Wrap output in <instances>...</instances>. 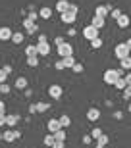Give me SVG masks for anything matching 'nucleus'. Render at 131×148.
Masks as SVG:
<instances>
[{
  "label": "nucleus",
  "instance_id": "obj_18",
  "mask_svg": "<svg viewBox=\"0 0 131 148\" xmlns=\"http://www.w3.org/2000/svg\"><path fill=\"white\" fill-rule=\"evenodd\" d=\"M21 119L17 114H10V115H6V125H10V127H16L17 125V121Z\"/></svg>",
  "mask_w": 131,
  "mask_h": 148
},
{
  "label": "nucleus",
  "instance_id": "obj_6",
  "mask_svg": "<svg viewBox=\"0 0 131 148\" xmlns=\"http://www.w3.org/2000/svg\"><path fill=\"white\" fill-rule=\"evenodd\" d=\"M62 94H64V88H62L60 85H50V87H48V96H50V98L60 100Z\"/></svg>",
  "mask_w": 131,
  "mask_h": 148
},
{
  "label": "nucleus",
  "instance_id": "obj_24",
  "mask_svg": "<svg viewBox=\"0 0 131 148\" xmlns=\"http://www.w3.org/2000/svg\"><path fill=\"white\" fill-rule=\"evenodd\" d=\"M23 38H25V35H23L21 31H17V33H14V37H12V42L14 44H21Z\"/></svg>",
  "mask_w": 131,
  "mask_h": 148
},
{
  "label": "nucleus",
  "instance_id": "obj_54",
  "mask_svg": "<svg viewBox=\"0 0 131 148\" xmlns=\"http://www.w3.org/2000/svg\"><path fill=\"white\" fill-rule=\"evenodd\" d=\"M0 67H2V64H0Z\"/></svg>",
  "mask_w": 131,
  "mask_h": 148
},
{
  "label": "nucleus",
  "instance_id": "obj_47",
  "mask_svg": "<svg viewBox=\"0 0 131 148\" xmlns=\"http://www.w3.org/2000/svg\"><path fill=\"white\" fill-rule=\"evenodd\" d=\"M62 42H66L64 37H56V38H54V44H56V46H58V44H62Z\"/></svg>",
  "mask_w": 131,
  "mask_h": 148
},
{
  "label": "nucleus",
  "instance_id": "obj_42",
  "mask_svg": "<svg viewBox=\"0 0 131 148\" xmlns=\"http://www.w3.org/2000/svg\"><path fill=\"white\" fill-rule=\"evenodd\" d=\"M54 67H56V69H66V66H64V60H58V62L54 64Z\"/></svg>",
  "mask_w": 131,
  "mask_h": 148
},
{
  "label": "nucleus",
  "instance_id": "obj_10",
  "mask_svg": "<svg viewBox=\"0 0 131 148\" xmlns=\"http://www.w3.org/2000/svg\"><path fill=\"white\" fill-rule=\"evenodd\" d=\"M110 12H112V8H110V6H106V4H100V6H97V8H94V14H97V16H100V17H108Z\"/></svg>",
  "mask_w": 131,
  "mask_h": 148
},
{
  "label": "nucleus",
  "instance_id": "obj_41",
  "mask_svg": "<svg viewBox=\"0 0 131 148\" xmlns=\"http://www.w3.org/2000/svg\"><path fill=\"white\" fill-rule=\"evenodd\" d=\"M70 12H73V14H79V6L77 4H70V8H68Z\"/></svg>",
  "mask_w": 131,
  "mask_h": 148
},
{
  "label": "nucleus",
  "instance_id": "obj_28",
  "mask_svg": "<svg viewBox=\"0 0 131 148\" xmlns=\"http://www.w3.org/2000/svg\"><path fill=\"white\" fill-rule=\"evenodd\" d=\"M58 119H60V123H62V127H64V129H66V127H70L71 125V119H70V115H60V117H58Z\"/></svg>",
  "mask_w": 131,
  "mask_h": 148
},
{
  "label": "nucleus",
  "instance_id": "obj_30",
  "mask_svg": "<svg viewBox=\"0 0 131 148\" xmlns=\"http://www.w3.org/2000/svg\"><path fill=\"white\" fill-rule=\"evenodd\" d=\"M116 88H120V90H123V88L127 87V83H125V77H120L118 81H116V85H114Z\"/></svg>",
  "mask_w": 131,
  "mask_h": 148
},
{
  "label": "nucleus",
  "instance_id": "obj_2",
  "mask_svg": "<svg viewBox=\"0 0 131 148\" xmlns=\"http://www.w3.org/2000/svg\"><path fill=\"white\" fill-rule=\"evenodd\" d=\"M129 54H131V50H129V46H127L125 42L116 44V48H114V56L118 58V60H123V58H127Z\"/></svg>",
  "mask_w": 131,
  "mask_h": 148
},
{
  "label": "nucleus",
  "instance_id": "obj_23",
  "mask_svg": "<svg viewBox=\"0 0 131 148\" xmlns=\"http://www.w3.org/2000/svg\"><path fill=\"white\" fill-rule=\"evenodd\" d=\"M43 143H44V146H46V148H52V144L56 143L54 135H52V133H48V135H46V137H44V140H43Z\"/></svg>",
  "mask_w": 131,
  "mask_h": 148
},
{
  "label": "nucleus",
  "instance_id": "obj_4",
  "mask_svg": "<svg viewBox=\"0 0 131 148\" xmlns=\"http://www.w3.org/2000/svg\"><path fill=\"white\" fill-rule=\"evenodd\" d=\"M98 31H100V29H97L93 23H91L87 27H83V37L87 38V40H94V38H98Z\"/></svg>",
  "mask_w": 131,
  "mask_h": 148
},
{
  "label": "nucleus",
  "instance_id": "obj_3",
  "mask_svg": "<svg viewBox=\"0 0 131 148\" xmlns=\"http://www.w3.org/2000/svg\"><path fill=\"white\" fill-rule=\"evenodd\" d=\"M56 50H58V56L60 58H68V56H73V46H71L70 42H62L56 46Z\"/></svg>",
  "mask_w": 131,
  "mask_h": 148
},
{
  "label": "nucleus",
  "instance_id": "obj_29",
  "mask_svg": "<svg viewBox=\"0 0 131 148\" xmlns=\"http://www.w3.org/2000/svg\"><path fill=\"white\" fill-rule=\"evenodd\" d=\"M39 58H41V56H31V58H27V66L29 67H37L39 66Z\"/></svg>",
  "mask_w": 131,
  "mask_h": 148
},
{
  "label": "nucleus",
  "instance_id": "obj_50",
  "mask_svg": "<svg viewBox=\"0 0 131 148\" xmlns=\"http://www.w3.org/2000/svg\"><path fill=\"white\" fill-rule=\"evenodd\" d=\"M4 110H6V104L0 100V114H4Z\"/></svg>",
  "mask_w": 131,
  "mask_h": 148
},
{
  "label": "nucleus",
  "instance_id": "obj_14",
  "mask_svg": "<svg viewBox=\"0 0 131 148\" xmlns=\"http://www.w3.org/2000/svg\"><path fill=\"white\" fill-rule=\"evenodd\" d=\"M12 37H14V31L10 27H0V40L2 42L4 40H12Z\"/></svg>",
  "mask_w": 131,
  "mask_h": 148
},
{
  "label": "nucleus",
  "instance_id": "obj_11",
  "mask_svg": "<svg viewBox=\"0 0 131 148\" xmlns=\"http://www.w3.org/2000/svg\"><path fill=\"white\" fill-rule=\"evenodd\" d=\"M46 127H48V133H52V135H54L56 131H60V129H64V127H62V123H60V119H48Z\"/></svg>",
  "mask_w": 131,
  "mask_h": 148
},
{
  "label": "nucleus",
  "instance_id": "obj_33",
  "mask_svg": "<svg viewBox=\"0 0 131 148\" xmlns=\"http://www.w3.org/2000/svg\"><path fill=\"white\" fill-rule=\"evenodd\" d=\"M54 138H56V140H66V131H64V129L56 131L54 133Z\"/></svg>",
  "mask_w": 131,
  "mask_h": 148
},
{
  "label": "nucleus",
  "instance_id": "obj_21",
  "mask_svg": "<svg viewBox=\"0 0 131 148\" xmlns=\"http://www.w3.org/2000/svg\"><path fill=\"white\" fill-rule=\"evenodd\" d=\"M108 143H110V137H108V135H102V137L97 140V148H106Z\"/></svg>",
  "mask_w": 131,
  "mask_h": 148
},
{
  "label": "nucleus",
  "instance_id": "obj_17",
  "mask_svg": "<svg viewBox=\"0 0 131 148\" xmlns=\"http://www.w3.org/2000/svg\"><path fill=\"white\" fill-rule=\"evenodd\" d=\"M68 8H70V2H68V0H58V2H56V12H58V14L68 12Z\"/></svg>",
  "mask_w": 131,
  "mask_h": 148
},
{
  "label": "nucleus",
  "instance_id": "obj_27",
  "mask_svg": "<svg viewBox=\"0 0 131 148\" xmlns=\"http://www.w3.org/2000/svg\"><path fill=\"white\" fill-rule=\"evenodd\" d=\"M50 104H46V102H37V112L39 114H44V112H48Z\"/></svg>",
  "mask_w": 131,
  "mask_h": 148
},
{
  "label": "nucleus",
  "instance_id": "obj_5",
  "mask_svg": "<svg viewBox=\"0 0 131 148\" xmlns=\"http://www.w3.org/2000/svg\"><path fill=\"white\" fill-rule=\"evenodd\" d=\"M19 137H21V133L17 131V129H12V131L2 133V140H4V143H16Z\"/></svg>",
  "mask_w": 131,
  "mask_h": 148
},
{
  "label": "nucleus",
  "instance_id": "obj_44",
  "mask_svg": "<svg viewBox=\"0 0 131 148\" xmlns=\"http://www.w3.org/2000/svg\"><path fill=\"white\" fill-rule=\"evenodd\" d=\"M39 42H48V37H46L44 33H41L39 35Z\"/></svg>",
  "mask_w": 131,
  "mask_h": 148
},
{
  "label": "nucleus",
  "instance_id": "obj_26",
  "mask_svg": "<svg viewBox=\"0 0 131 148\" xmlns=\"http://www.w3.org/2000/svg\"><path fill=\"white\" fill-rule=\"evenodd\" d=\"M104 133H102V129H100V127H93V131H91V137L94 138V140H98V138L102 137Z\"/></svg>",
  "mask_w": 131,
  "mask_h": 148
},
{
  "label": "nucleus",
  "instance_id": "obj_45",
  "mask_svg": "<svg viewBox=\"0 0 131 148\" xmlns=\"http://www.w3.org/2000/svg\"><path fill=\"white\" fill-rule=\"evenodd\" d=\"M29 114H39V112H37V104H31V106H29Z\"/></svg>",
  "mask_w": 131,
  "mask_h": 148
},
{
  "label": "nucleus",
  "instance_id": "obj_20",
  "mask_svg": "<svg viewBox=\"0 0 131 148\" xmlns=\"http://www.w3.org/2000/svg\"><path fill=\"white\" fill-rule=\"evenodd\" d=\"M39 16L43 17V19H50V17H52V8H48V6L41 8V10H39Z\"/></svg>",
  "mask_w": 131,
  "mask_h": 148
},
{
  "label": "nucleus",
  "instance_id": "obj_40",
  "mask_svg": "<svg viewBox=\"0 0 131 148\" xmlns=\"http://www.w3.org/2000/svg\"><path fill=\"white\" fill-rule=\"evenodd\" d=\"M93 140H94V138L91 137V135H85V137H83V144H91Z\"/></svg>",
  "mask_w": 131,
  "mask_h": 148
},
{
  "label": "nucleus",
  "instance_id": "obj_35",
  "mask_svg": "<svg viewBox=\"0 0 131 148\" xmlns=\"http://www.w3.org/2000/svg\"><path fill=\"white\" fill-rule=\"evenodd\" d=\"M27 17H29V19H33V21H37V19H39L41 16H39V12H35V10H29Z\"/></svg>",
  "mask_w": 131,
  "mask_h": 148
},
{
  "label": "nucleus",
  "instance_id": "obj_8",
  "mask_svg": "<svg viewBox=\"0 0 131 148\" xmlns=\"http://www.w3.org/2000/svg\"><path fill=\"white\" fill-rule=\"evenodd\" d=\"M60 19H62V23H66V25H71V23H75V19H77V14H73V12H64V14H60Z\"/></svg>",
  "mask_w": 131,
  "mask_h": 148
},
{
  "label": "nucleus",
  "instance_id": "obj_39",
  "mask_svg": "<svg viewBox=\"0 0 131 148\" xmlns=\"http://www.w3.org/2000/svg\"><path fill=\"white\" fill-rule=\"evenodd\" d=\"M52 148H66V140H56L52 144Z\"/></svg>",
  "mask_w": 131,
  "mask_h": 148
},
{
  "label": "nucleus",
  "instance_id": "obj_31",
  "mask_svg": "<svg viewBox=\"0 0 131 148\" xmlns=\"http://www.w3.org/2000/svg\"><path fill=\"white\" fill-rule=\"evenodd\" d=\"M91 48H93V50L102 48V38L98 37V38H94V40H91Z\"/></svg>",
  "mask_w": 131,
  "mask_h": 148
},
{
  "label": "nucleus",
  "instance_id": "obj_46",
  "mask_svg": "<svg viewBox=\"0 0 131 148\" xmlns=\"http://www.w3.org/2000/svg\"><path fill=\"white\" fill-rule=\"evenodd\" d=\"M6 125V114H0V127Z\"/></svg>",
  "mask_w": 131,
  "mask_h": 148
},
{
  "label": "nucleus",
  "instance_id": "obj_48",
  "mask_svg": "<svg viewBox=\"0 0 131 148\" xmlns=\"http://www.w3.org/2000/svg\"><path fill=\"white\" fill-rule=\"evenodd\" d=\"M125 83L131 85V71H125Z\"/></svg>",
  "mask_w": 131,
  "mask_h": 148
},
{
  "label": "nucleus",
  "instance_id": "obj_52",
  "mask_svg": "<svg viewBox=\"0 0 131 148\" xmlns=\"http://www.w3.org/2000/svg\"><path fill=\"white\" fill-rule=\"evenodd\" d=\"M125 44L129 46V50H131V38H127V40H125Z\"/></svg>",
  "mask_w": 131,
  "mask_h": 148
},
{
  "label": "nucleus",
  "instance_id": "obj_32",
  "mask_svg": "<svg viewBox=\"0 0 131 148\" xmlns=\"http://www.w3.org/2000/svg\"><path fill=\"white\" fill-rule=\"evenodd\" d=\"M121 14H123V12H121L120 8H112V12H110V17H112V19H118Z\"/></svg>",
  "mask_w": 131,
  "mask_h": 148
},
{
  "label": "nucleus",
  "instance_id": "obj_49",
  "mask_svg": "<svg viewBox=\"0 0 131 148\" xmlns=\"http://www.w3.org/2000/svg\"><path fill=\"white\" fill-rule=\"evenodd\" d=\"M68 35H70V37H75L77 31H75V29H68Z\"/></svg>",
  "mask_w": 131,
  "mask_h": 148
},
{
  "label": "nucleus",
  "instance_id": "obj_9",
  "mask_svg": "<svg viewBox=\"0 0 131 148\" xmlns=\"http://www.w3.org/2000/svg\"><path fill=\"white\" fill-rule=\"evenodd\" d=\"M37 50H39V56L41 58L50 56V44L48 42H37Z\"/></svg>",
  "mask_w": 131,
  "mask_h": 148
},
{
  "label": "nucleus",
  "instance_id": "obj_22",
  "mask_svg": "<svg viewBox=\"0 0 131 148\" xmlns=\"http://www.w3.org/2000/svg\"><path fill=\"white\" fill-rule=\"evenodd\" d=\"M120 67H121V69H125V71H131V56L120 60Z\"/></svg>",
  "mask_w": 131,
  "mask_h": 148
},
{
  "label": "nucleus",
  "instance_id": "obj_34",
  "mask_svg": "<svg viewBox=\"0 0 131 148\" xmlns=\"http://www.w3.org/2000/svg\"><path fill=\"white\" fill-rule=\"evenodd\" d=\"M10 85H8V83H2V85H0V92L2 94H10Z\"/></svg>",
  "mask_w": 131,
  "mask_h": 148
},
{
  "label": "nucleus",
  "instance_id": "obj_15",
  "mask_svg": "<svg viewBox=\"0 0 131 148\" xmlns=\"http://www.w3.org/2000/svg\"><path fill=\"white\" fill-rule=\"evenodd\" d=\"M91 23H93L97 29H102L104 25H106V17H100V16H97V14H94L93 19H91Z\"/></svg>",
  "mask_w": 131,
  "mask_h": 148
},
{
  "label": "nucleus",
  "instance_id": "obj_36",
  "mask_svg": "<svg viewBox=\"0 0 131 148\" xmlns=\"http://www.w3.org/2000/svg\"><path fill=\"white\" fill-rule=\"evenodd\" d=\"M129 98H131V85H127L123 88V100H129Z\"/></svg>",
  "mask_w": 131,
  "mask_h": 148
},
{
  "label": "nucleus",
  "instance_id": "obj_1",
  "mask_svg": "<svg viewBox=\"0 0 131 148\" xmlns=\"http://www.w3.org/2000/svg\"><path fill=\"white\" fill-rule=\"evenodd\" d=\"M120 77H125V69H106V71H104V83H106V85H116V81H118V79H120Z\"/></svg>",
  "mask_w": 131,
  "mask_h": 148
},
{
  "label": "nucleus",
  "instance_id": "obj_37",
  "mask_svg": "<svg viewBox=\"0 0 131 148\" xmlns=\"http://www.w3.org/2000/svg\"><path fill=\"white\" fill-rule=\"evenodd\" d=\"M71 69H73L75 73H83V69H85V67H83V64H81V62H77V64H75L73 67H71Z\"/></svg>",
  "mask_w": 131,
  "mask_h": 148
},
{
  "label": "nucleus",
  "instance_id": "obj_53",
  "mask_svg": "<svg viewBox=\"0 0 131 148\" xmlns=\"http://www.w3.org/2000/svg\"><path fill=\"white\" fill-rule=\"evenodd\" d=\"M127 110H129V112H131V104H129V106H127Z\"/></svg>",
  "mask_w": 131,
  "mask_h": 148
},
{
  "label": "nucleus",
  "instance_id": "obj_13",
  "mask_svg": "<svg viewBox=\"0 0 131 148\" xmlns=\"http://www.w3.org/2000/svg\"><path fill=\"white\" fill-rule=\"evenodd\" d=\"M116 23H118V27H120V29H127V27H129V23H131V19H129L127 14H121V16L116 19Z\"/></svg>",
  "mask_w": 131,
  "mask_h": 148
},
{
  "label": "nucleus",
  "instance_id": "obj_19",
  "mask_svg": "<svg viewBox=\"0 0 131 148\" xmlns=\"http://www.w3.org/2000/svg\"><path fill=\"white\" fill-rule=\"evenodd\" d=\"M25 56H27V58H31V56H39L37 44H27V46H25Z\"/></svg>",
  "mask_w": 131,
  "mask_h": 148
},
{
  "label": "nucleus",
  "instance_id": "obj_25",
  "mask_svg": "<svg viewBox=\"0 0 131 148\" xmlns=\"http://www.w3.org/2000/svg\"><path fill=\"white\" fill-rule=\"evenodd\" d=\"M62 60H64V66H66V67H70V69H71V67H73V66L77 64L73 56H68V58H62Z\"/></svg>",
  "mask_w": 131,
  "mask_h": 148
},
{
  "label": "nucleus",
  "instance_id": "obj_38",
  "mask_svg": "<svg viewBox=\"0 0 131 148\" xmlns=\"http://www.w3.org/2000/svg\"><path fill=\"white\" fill-rule=\"evenodd\" d=\"M6 79H8V73L0 67V85H2V83H6Z\"/></svg>",
  "mask_w": 131,
  "mask_h": 148
},
{
  "label": "nucleus",
  "instance_id": "obj_16",
  "mask_svg": "<svg viewBox=\"0 0 131 148\" xmlns=\"http://www.w3.org/2000/svg\"><path fill=\"white\" fill-rule=\"evenodd\" d=\"M14 85H16L17 90H25V88H27V85H29V81H27V77H17Z\"/></svg>",
  "mask_w": 131,
  "mask_h": 148
},
{
  "label": "nucleus",
  "instance_id": "obj_12",
  "mask_svg": "<svg viewBox=\"0 0 131 148\" xmlns=\"http://www.w3.org/2000/svg\"><path fill=\"white\" fill-rule=\"evenodd\" d=\"M87 119L93 121V123H94V121H98V119H100V110L94 108V106H93V108H89V110H87Z\"/></svg>",
  "mask_w": 131,
  "mask_h": 148
},
{
  "label": "nucleus",
  "instance_id": "obj_43",
  "mask_svg": "<svg viewBox=\"0 0 131 148\" xmlns=\"http://www.w3.org/2000/svg\"><path fill=\"white\" fill-rule=\"evenodd\" d=\"M2 69H4V71H6V73H8V75H10V73H12V71H14V67H12V66H10V64H6V66H2Z\"/></svg>",
  "mask_w": 131,
  "mask_h": 148
},
{
  "label": "nucleus",
  "instance_id": "obj_51",
  "mask_svg": "<svg viewBox=\"0 0 131 148\" xmlns=\"http://www.w3.org/2000/svg\"><path fill=\"white\" fill-rule=\"evenodd\" d=\"M114 117H116V119H121V117H123V114H121V112H116Z\"/></svg>",
  "mask_w": 131,
  "mask_h": 148
},
{
  "label": "nucleus",
  "instance_id": "obj_7",
  "mask_svg": "<svg viewBox=\"0 0 131 148\" xmlns=\"http://www.w3.org/2000/svg\"><path fill=\"white\" fill-rule=\"evenodd\" d=\"M23 29L27 31V35H33V33H37V31H39L37 23L33 21V19H29V17H25V19H23Z\"/></svg>",
  "mask_w": 131,
  "mask_h": 148
}]
</instances>
